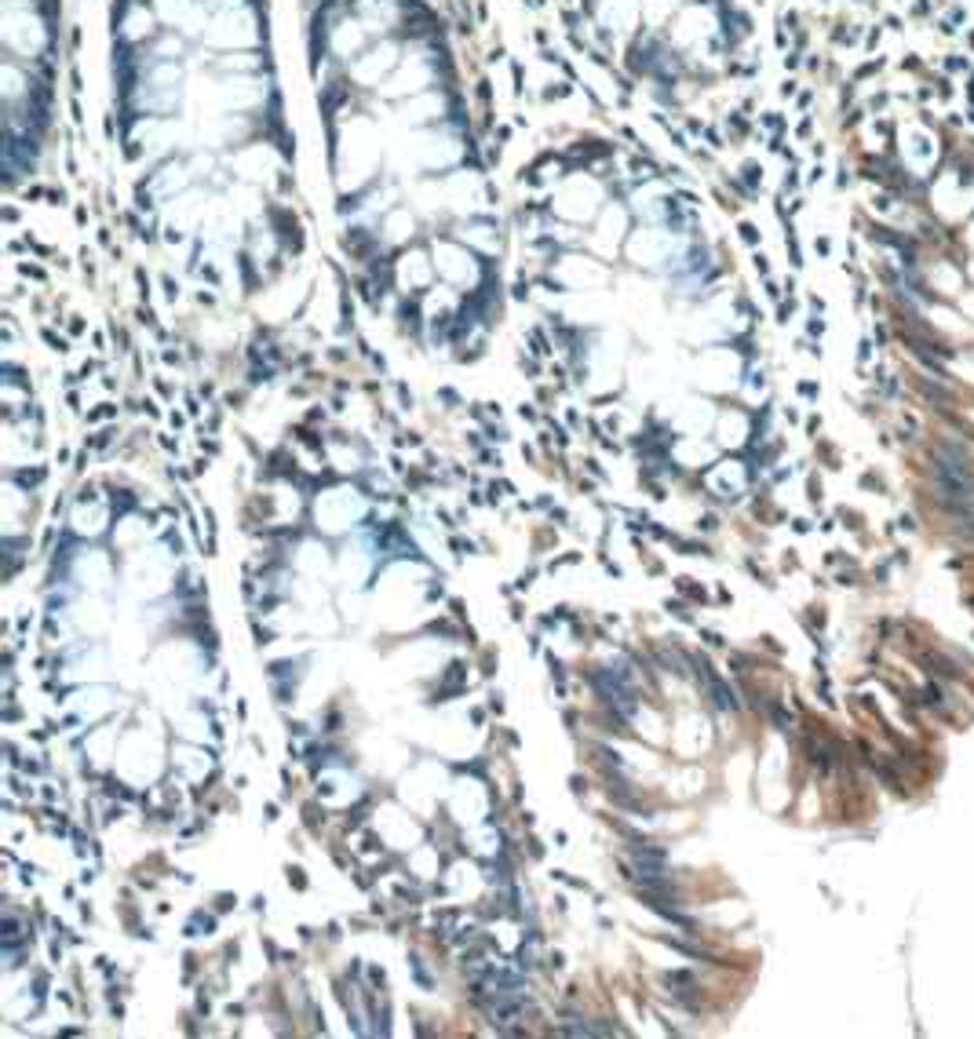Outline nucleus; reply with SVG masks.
Wrapping results in <instances>:
<instances>
[{"label":"nucleus","mask_w":974,"mask_h":1039,"mask_svg":"<svg viewBox=\"0 0 974 1039\" xmlns=\"http://www.w3.org/2000/svg\"><path fill=\"white\" fill-rule=\"evenodd\" d=\"M303 44L354 245L387 281L442 278L475 314L493 183L438 0H303Z\"/></svg>","instance_id":"nucleus-1"},{"label":"nucleus","mask_w":974,"mask_h":1039,"mask_svg":"<svg viewBox=\"0 0 974 1039\" xmlns=\"http://www.w3.org/2000/svg\"><path fill=\"white\" fill-rule=\"evenodd\" d=\"M117 146L157 208L289 230L292 128L267 0H110Z\"/></svg>","instance_id":"nucleus-2"},{"label":"nucleus","mask_w":974,"mask_h":1039,"mask_svg":"<svg viewBox=\"0 0 974 1039\" xmlns=\"http://www.w3.org/2000/svg\"><path fill=\"white\" fill-rule=\"evenodd\" d=\"M584 48L657 106L690 110L752 70L745 0H559Z\"/></svg>","instance_id":"nucleus-3"},{"label":"nucleus","mask_w":974,"mask_h":1039,"mask_svg":"<svg viewBox=\"0 0 974 1039\" xmlns=\"http://www.w3.org/2000/svg\"><path fill=\"white\" fill-rule=\"evenodd\" d=\"M59 0H0V95L8 183L37 168L55 117Z\"/></svg>","instance_id":"nucleus-4"}]
</instances>
